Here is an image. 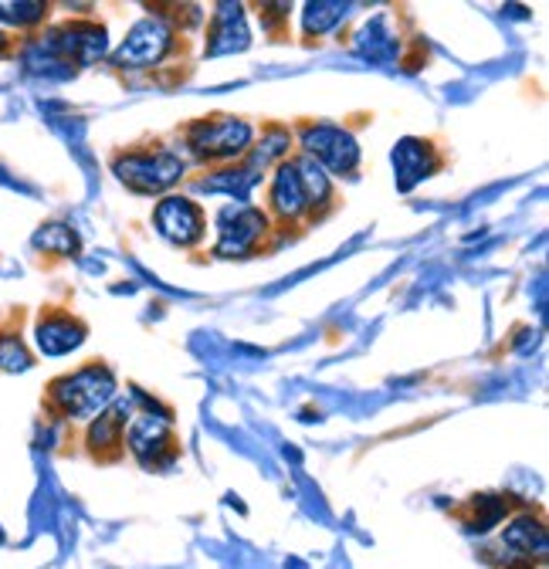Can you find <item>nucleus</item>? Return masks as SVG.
<instances>
[{
	"label": "nucleus",
	"mask_w": 549,
	"mask_h": 569,
	"mask_svg": "<svg viewBox=\"0 0 549 569\" xmlns=\"http://www.w3.org/2000/svg\"><path fill=\"white\" fill-rule=\"evenodd\" d=\"M119 400V380L106 363H86L48 387V410L61 420H96Z\"/></svg>",
	"instance_id": "1"
},
{
	"label": "nucleus",
	"mask_w": 549,
	"mask_h": 569,
	"mask_svg": "<svg viewBox=\"0 0 549 569\" xmlns=\"http://www.w3.org/2000/svg\"><path fill=\"white\" fill-rule=\"evenodd\" d=\"M183 142L193 160L228 167V163H238L241 157H248L251 142H254V129H251V122H244L238 116H211V119L190 122L183 129Z\"/></svg>",
	"instance_id": "2"
},
{
	"label": "nucleus",
	"mask_w": 549,
	"mask_h": 569,
	"mask_svg": "<svg viewBox=\"0 0 549 569\" xmlns=\"http://www.w3.org/2000/svg\"><path fill=\"white\" fill-rule=\"evenodd\" d=\"M112 173L119 177L122 187H129L132 193H167L170 187H177L187 173V163L180 153L167 150V147H150V150H126L112 160Z\"/></svg>",
	"instance_id": "3"
},
{
	"label": "nucleus",
	"mask_w": 549,
	"mask_h": 569,
	"mask_svg": "<svg viewBox=\"0 0 549 569\" xmlns=\"http://www.w3.org/2000/svg\"><path fill=\"white\" fill-rule=\"evenodd\" d=\"M214 231H218L214 254L228 258V261H241V258H251L264 244V238L271 231V218L261 207L228 203V207L218 210Z\"/></svg>",
	"instance_id": "4"
},
{
	"label": "nucleus",
	"mask_w": 549,
	"mask_h": 569,
	"mask_svg": "<svg viewBox=\"0 0 549 569\" xmlns=\"http://www.w3.org/2000/svg\"><path fill=\"white\" fill-rule=\"evenodd\" d=\"M302 157L319 163L326 173L350 177L360 167V142L350 129L332 126V122H309L299 132Z\"/></svg>",
	"instance_id": "5"
},
{
	"label": "nucleus",
	"mask_w": 549,
	"mask_h": 569,
	"mask_svg": "<svg viewBox=\"0 0 549 569\" xmlns=\"http://www.w3.org/2000/svg\"><path fill=\"white\" fill-rule=\"evenodd\" d=\"M147 400V397H143ZM150 403V400H147ZM157 403H150V410L143 413H132L129 423H126V435H122V448L140 461L143 468H160V465H170L177 458V448H173V420H170V410H160L153 413Z\"/></svg>",
	"instance_id": "6"
},
{
	"label": "nucleus",
	"mask_w": 549,
	"mask_h": 569,
	"mask_svg": "<svg viewBox=\"0 0 549 569\" xmlns=\"http://www.w3.org/2000/svg\"><path fill=\"white\" fill-rule=\"evenodd\" d=\"M177 44V28L170 18L163 14H150L143 21H136L126 34V41L112 51V64L116 68H157Z\"/></svg>",
	"instance_id": "7"
},
{
	"label": "nucleus",
	"mask_w": 549,
	"mask_h": 569,
	"mask_svg": "<svg viewBox=\"0 0 549 569\" xmlns=\"http://www.w3.org/2000/svg\"><path fill=\"white\" fill-rule=\"evenodd\" d=\"M153 228L160 231L163 241H170L177 248H193L203 241V234H208V218H203L200 203H193L190 197L167 193L153 207Z\"/></svg>",
	"instance_id": "8"
},
{
	"label": "nucleus",
	"mask_w": 549,
	"mask_h": 569,
	"mask_svg": "<svg viewBox=\"0 0 549 569\" xmlns=\"http://www.w3.org/2000/svg\"><path fill=\"white\" fill-rule=\"evenodd\" d=\"M390 163H393V177H397V190L400 193H410L418 183H425L428 177H435L441 170V157L435 150V142L421 139V136L397 139V147L390 153Z\"/></svg>",
	"instance_id": "9"
},
{
	"label": "nucleus",
	"mask_w": 549,
	"mask_h": 569,
	"mask_svg": "<svg viewBox=\"0 0 549 569\" xmlns=\"http://www.w3.org/2000/svg\"><path fill=\"white\" fill-rule=\"evenodd\" d=\"M264 213H268V218H279L282 224H299L302 218H309V200H306V187H302L296 160L274 163Z\"/></svg>",
	"instance_id": "10"
},
{
	"label": "nucleus",
	"mask_w": 549,
	"mask_h": 569,
	"mask_svg": "<svg viewBox=\"0 0 549 569\" xmlns=\"http://www.w3.org/2000/svg\"><path fill=\"white\" fill-rule=\"evenodd\" d=\"M86 336H89L86 322L76 319L72 312H61V309H48L34 322V346H38L41 356H51V360L76 352L86 342Z\"/></svg>",
	"instance_id": "11"
},
{
	"label": "nucleus",
	"mask_w": 549,
	"mask_h": 569,
	"mask_svg": "<svg viewBox=\"0 0 549 569\" xmlns=\"http://www.w3.org/2000/svg\"><path fill=\"white\" fill-rule=\"evenodd\" d=\"M251 44V31H248V18L241 4H218L208 24V44H203V54L208 58H221V54H234L244 51Z\"/></svg>",
	"instance_id": "12"
},
{
	"label": "nucleus",
	"mask_w": 549,
	"mask_h": 569,
	"mask_svg": "<svg viewBox=\"0 0 549 569\" xmlns=\"http://www.w3.org/2000/svg\"><path fill=\"white\" fill-rule=\"evenodd\" d=\"M132 417V403L129 400H116L109 403L86 431V445L96 458L102 461H116L122 455V435H126V423Z\"/></svg>",
	"instance_id": "13"
},
{
	"label": "nucleus",
	"mask_w": 549,
	"mask_h": 569,
	"mask_svg": "<svg viewBox=\"0 0 549 569\" xmlns=\"http://www.w3.org/2000/svg\"><path fill=\"white\" fill-rule=\"evenodd\" d=\"M261 183V170L244 163H228V167H214L208 173V180H193L197 193H224L238 203H248V197L254 193V187Z\"/></svg>",
	"instance_id": "14"
},
{
	"label": "nucleus",
	"mask_w": 549,
	"mask_h": 569,
	"mask_svg": "<svg viewBox=\"0 0 549 569\" xmlns=\"http://www.w3.org/2000/svg\"><path fill=\"white\" fill-rule=\"evenodd\" d=\"M502 546L509 552H516V559H526V562H546V552H549V536H546V526L539 516H516L506 532H502Z\"/></svg>",
	"instance_id": "15"
},
{
	"label": "nucleus",
	"mask_w": 549,
	"mask_h": 569,
	"mask_svg": "<svg viewBox=\"0 0 549 569\" xmlns=\"http://www.w3.org/2000/svg\"><path fill=\"white\" fill-rule=\"evenodd\" d=\"M296 167H299V177H302V187H306V200H309V221L326 218L329 207H332V180H329V173L319 163H312L309 157H299Z\"/></svg>",
	"instance_id": "16"
},
{
	"label": "nucleus",
	"mask_w": 549,
	"mask_h": 569,
	"mask_svg": "<svg viewBox=\"0 0 549 569\" xmlns=\"http://www.w3.org/2000/svg\"><path fill=\"white\" fill-rule=\"evenodd\" d=\"M31 244L51 258H76L82 251V238L72 224H61V221H51V224H41L31 238Z\"/></svg>",
	"instance_id": "17"
},
{
	"label": "nucleus",
	"mask_w": 549,
	"mask_h": 569,
	"mask_svg": "<svg viewBox=\"0 0 549 569\" xmlns=\"http://www.w3.org/2000/svg\"><path fill=\"white\" fill-rule=\"evenodd\" d=\"M347 14H350V4H326V0H319V4H306L302 8V34H306V41L336 31L342 21H347Z\"/></svg>",
	"instance_id": "18"
},
{
	"label": "nucleus",
	"mask_w": 549,
	"mask_h": 569,
	"mask_svg": "<svg viewBox=\"0 0 549 569\" xmlns=\"http://www.w3.org/2000/svg\"><path fill=\"white\" fill-rule=\"evenodd\" d=\"M383 28H387V18H373V21L363 24L360 38H357V51L367 54L370 61H387V58H393L397 48H400L393 34H383Z\"/></svg>",
	"instance_id": "19"
},
{
	"label": "nucleus",
	"mask_w": 549,
	"mask_h": 569,
	"mask_svg": "<svg viewBox=\"0 0 549 569\" xmlns=\"http://www.w3.org/2000/svg\"><path fill=\"white\" fill-rule=\"evenodd\" d=\"M471 512H475V522H468V532H492L502 519H506V512H509V502L502 495H475L471 498Z\"/></svg>",
	"instance_id": "20"
},
{
	"label": "nucleus",
	"mask_w": 549,
	"mask_h": 569,
	"mask_svg": "<svg viewBox=\"0 0 549 569\" xmlns=\"http://www.w3.org/2000/svg\"><path fill=\"white\" fill-rule=\"evenodd\" d=\"M34 367V356L24 346V339L18 332H0V370L8 373H24Z\"/></svg>",
	"instance_id": "21"
},
{
	"label": "nucleus",
	"mask_w": 549,
	"mask_h": 569,
	"mask_svg": "<svg viewBox=\"0 0 549 569\" xmlns=\"http://www.w3.org/2000/svg\"><path fill=\"white\" fill-rule=\"evenodd\" d=\"M44 14H48L44 4H28V0L24 4H14V0H0V21L14 24V28H34L44 21Z\"/></svg>",
	"instance_id": "22"
},
{
	"label": "nucleus",
	"mask_w": 549,
	"mask_h": 569,
	"mask_svg": "<svg viewBox=\"0 0 549 569\" xmlns=\"http://www.w3.org/2000/svg\"><path fill=\"white\" fill-rule=\"evenodd\" d=\"M0 51H8V34L4 31H0Z\"/></svg>",
	"instance_id": "23"
},
{
	"label": "nucleus",
	"mask_w": 549,
	"mask_h": 569,
	"mask_svg": "<svg viewBox=\"0 0 549 569\" xmlns=\"http://www.w3.org/2000/svg\"><path fill=\"white\" fill-rule=\"evenodd\" d=\"M4 542H8V532H4V529H0V546H4Z\"/></svg>",
	"instance_id": "24"
}]
</instances>
